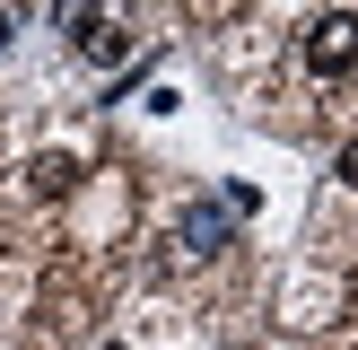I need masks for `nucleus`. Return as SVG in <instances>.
Masks as SVG:
<instances>
[{
    "mask_svg": "<svg viewBox=\"0 0 358 350\" xmlns=\"http://www.w3.org/2000/svg\"><path fill=\"white\" fill-rule=\"evenodd\" d=\"M52 27H62L70 44H87V35L105 27V9H96V0H52Z\"/></svg>",
    "mask_w": 358,
    "mask_h": 350,
    "instance_id": "obj_4",
    "label": "nucleus"
},
{
    "mask_svg": "<svg viewBox=\"0 0 358 350\" xmlns=\"http://www.w3.org/2000/svg\"><path fill=\"white\" fill-rule=\"evenodd\" d=\"M175 237H184V254H192V262H210V254H227V237H236V210L192 202L184 219H175Z\"/></svg>",
    "mask_w": 358,
    "mask_h": 350,
    "instance_id": "obj_2",
    "label": "nucleus"
},
{
    "mask_svg": "<svg viewBox=\"0 0 358 350\" xmlns=\"http://www.w3.org/2000/svg\"><path fill=\"white\" fill-rule=\"evenodd\" d=\"M9 35H17V9H0V44H9Z\"/></svg>",
    "mask_w": 358,
    "mask_h": 350,
    "instance_id": "obj_6",
    "label": "nucleus"
},
{
    "mask_svg": "<svg viewBox=\"0 0 358 350\" xmlns=\"http://www.w3.org/2000/svg\"><path fill=\"white\" fill-rule=\"evenodd\" d=\"M332 175H341V184H358V140H350V149H341V167H332Z\"/></svg>",
    "mask_w": 358,
    "mask_h": 350,
    "instance_id": "obj_5",
    "label": "nucleus"
},
{
    "mask_svg": "<svg viewBox=\"0 0 358 350\" xmlns=\"http://www.w3.org/2000/svg\"><path fill=\"white\" fill-rule=\"evenodd\" d=\"M27 184H35V202H62V192L79 184V158H62V149H44V158H35V167H27Z\"/></svg>",
    "mask_w": 358,
    "mask_h": 350,
    "instance_id": "obj_3",
    "label": "nucleus"
},
{
    "mask_svg": "<svg viewBox=\"0 0 358 350\" xmlns=\"http://www.w3.org/2000/svg\"><path fill=\"white\" fill-rule=\"evenodd\" d=\"M306 70L315 79H350L358 70V9H324L306 27Z\"/></svg>",
    "mask_w": 358,
    "mask_h": 350,
    "instance_id": "obj_1",
    "label": "nucleus"
}]
</instances>
